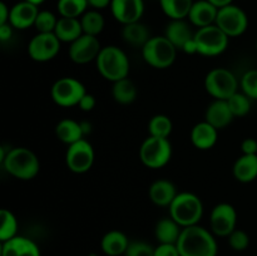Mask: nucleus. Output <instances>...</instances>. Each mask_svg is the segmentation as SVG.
Listing matches in <instances>:
<instances>
[{
	"label": "nucleus",
	"mask_w": 257,
	"mask_h": 256,
	"mask_svg": "<svg viewBox=\"0 0 257 256\" xmlns=\"http://www.w3.org/2000/svg\"><path fill=\"white\" fill-rule=\"evenodd\" d=\"M124 256H155V247L146 241H131Z\"/></svg>",
	"instance_id": "nucleus-38"
},
{
	"label": "nucleus",
	"mask_w": 257,
	"mask_h": 256,
	"mask_svg": "<svg viewBox=\"0 0 257 256\" xmlns=\"http://www.w3.org/2000/svg\"><path fill=\"white\" fill-rule=\"evenodd\" d=\"M233 176L238 182L250 183L257 178V155H242L233 165Z\"/></svg>",
	"instance_id": "nucleus-25"
},
{
	"label": "nucleus",
	"mask_w": 257,
	"mask_h": 256,
	"mask_svg": "<svg viewBox=\"0 0 257 256\" xmlns=\"http://www.w3.org/2000/svg\"><path fill=\"white\" fill-rule=\"evenodd\" d=\"M173 131V123L166 114H156L148 122L150 136L160 138H168Z\"/></svg>",
	"instance_id": "nucleus-33"
},
{
	"label": "nucleus",
	"mask_w": 257,
	"mask_h": 256,
	"mask_svg": "<svg viewBox=\"0 0 257 256\" xmlns=\"http://www.w3.org/2000/svg\"><path fill=\"white\" fill-rule=\"evenodd\" d=\"M9 17L10 9L7 7V4L4 2H2L0 3V25L9 23Z\"/></svg>",
	"instance_id": "nucleus-45"
},
{
	"label": "nucleus",
	"mask_w": 257,
	"mask_h": 256,
	"mask_svg": "<svg viewBox=\"0 0 257 256\" xmlns=\"http://www.w3.org/2000/svg\"><path fill=\"white\" fill-rule=\"evenodd\" d=\"M94 158L95 153L93 146L85 138L68 146L67 153H65L67 167L73 173H78V175L88 172L93 167Z\"/></svg>",
	"instance_id": "nucleus-11"
},
{
	"label": "nucleus",
	"mask_w": 257,
	"mask_h": 256,
	"mask_svg": "<svg viewBox=\"0 0 257 256\" xmlns=\"http://www.w3.org/2000/svg\"><path fill=\"white\" fill-rule=\"evenodd\" d=\"M95 65L99 74L112 83L124 79L130 75V59L127 54L115 45L103 47L95 60Z\"/></svg>",
	"instance_id": "nucleus-3"
},
{
	"label": "nucleus",
	"mask_w": 257,
	"mask_h": 256,
	"mask_svg": "<svg viewBox=\"0 0 257 256\" xmlns=\"http://www.w3.org/2000/svg\"><path fill=\"white\" fill-rule=\"evenodd\" d=\"M217 8L211 4L208 0H198V2H193L187 18L193 27H197L200 29V28L215 24L217 19Z\"/></svg>",
	"instance_id": "nucleus-17"
},
{
	"label": "nucleus",
	"mask_w": 257,
	"mask_h": 256,
	"mask_svg": "<svg viewBox=\"0 0 257 256\" xmlns=\"http://www.w3.org/2000/svg\"><path fill=\"white\" fill-rule=\"evenodd\" d=\"M218 137V130L210 124L208 122L203 120V122L197 123L193 125L191 130V142L195 146L197 150L207 151L213 148V146L217 142Z\"/></svg>",
	"instance_id": "nucleus-18"
},
{
	"label": "nucleus",
	"mask_w": 257,
	"mask_h": 256,
	"mask_svg": "<svg viewBox=\"0 0 257 256\" xmlns=\"http://www.w3.org/2000/svg\"><path fill=\"white\" fill-rule=\"evenodd\" d=\"M88 0H58L57 9L60 17L64 18H78L80 19L83 14L87 12Z\"/></svg>",
	"instance_id": "nucleus-32"
},
{
	"label": "nucleus",
	"mask_w": 257,
	"mask_h": 256,
	"mask_svg": "<svg viewBox=\"0 0 257 256\" xmlns=\"http://www.w3.org/2000/svg\"><path fill=\"white\" fill-rule=\"evenodd\" d=\"M60 43L54 33H38L28 44V54L35 62H49L59 53Z\"/></svg>",
	"instance_id": "nucleus-12"
},
{
	"label": "nucleus",
	"mask_w": 257,
	"mask_h": 256,
	"mask_svg": "<svg viewBox=\"0 0 257 256\" xmlns=\"http://www.w3.org/2000/svg\"><path fill=\"white\" fill-rule=\"evenodd\" d=\"M27 2L33 3V4H35V5H38V7H39V5L42 4V3H44L45 0H27Z\"/></svg>",
	"instance_id": "nucleus-48"
},
{
	"label": "nucleus",
	"mask_w": 257,
	"mask_h": 256,
	"mask_svg": "<svg viewBox=\"0 0 257 256\" xmlns=\"http://www.w3.org/2000/svg\"><path fill=\"white\" fill-rule=\"evenodd\" d=\"M168 208L170 216L181 227L198 225L203 216L202 200L192 192L177 193Z\"/></svg>",
	"instance_id": "nucleus-4"
},
{
	"label": "nucleus",
	"mask_w": 257,
	"mask_h": 256,
	"mask_svg": "<svg viewBox=\"0 0 257 256\" xmlns=\"http://www.w3.org/2000/svg\"><path fill=\"white\" fill-rule=\"evenodd\" d=\"M141 50L143 59L150 67L156 69H166L175 63L178 49L165 35H157L151 37Z\"/></svg>",
	"instance_id": "nucleus-5"
},
{
	"label": "nucleus",
	"mask_w": 257,
	"mask_h": 256,
	"mask_svg": "<svg viewBox=\"0 0 257 256\" xmlns=\"http://www.w3.org/2000/svg\"><path fill=\"white\" fill-rule=\"evenodd\" d=\"M236 223L237 212L231 203H218L211 211L210 228L215 236L228 237L236 230Z\"/></svg>",
	"instance_id": "nucleus-13"
},
{
	"label": "nucleus",
	"mask_w": 257,
	"mask_h": 256,
	"mask_svg": "<svg viewBox=\"0 0 257 256\" xmlns=\"http://www.w3.org/2000/svg\"><path fill=\"white\" fill-rule=\"evenodd\" d=\"M235 115L231 112L230 107H228L227 100L222 99H215L210 105L207 107L205 113V120L212 124L213 127L217 130H223L231 124Z\"/></svg>",
	"instance_id": "nucleus-19"
},
{
	"label": "nucleus",
	"mask_w": 257,
	"mask_h": 256,
	"mask_svg": "<svg viewBox=\"0 0 257 256\" xmlns=\"http://www.w3.org/2000/svg\"><path fill=\"white\" fill-rule=\"evenodd\" d=\"M110 12L122 25L140 22L145 13L143 0H112Z\"/></svg>",
	"instance_id": "nucleus-15"
},
{
	"label": "nucleus",
	"mask_w": 257,
	"mask_h": 256,
	"mask_svg": "<svg viewBox=\"0 0 257 256\" xmlns=\"http://www.w3.org/2000/svg\"><path fill=\"white\" fill-rule=\"evenodd\" d=\"M95 103H97V102H95L94 95L89 94V93H85L84 97L80 99L78 107H79V109L83 110V112H90V110L94 109Z\"/></svg>",
	"instance_id": "nucleus-41"
},
{
	"label": "nucleus",
	"mask_w": 257,
	"mask_h": 256,
	"mask_svg": "<svg viewBox=\"0 0 257 256\" xmlns=\"http://www.w3.org/2000/svg\"><path fill=\"white\" fill-rule=\"evenodd\" d=\"M58 18L49 10H40L35 20V29L38 33H54Z\"/></svg>",
	"instance_id": "nucleus-36"
},
{
	"label": "nucleus",
	"mask_w": 257,
	"mask_h": 256,
	"mask_svg": "<svg viewBox=\"0 0 257 256\" xmlns=\"http://www.w3.org/2000/svg\"><path fill=\"white\" fill-rule=\"evenodd\" d=\"M182 50L186 54H198V48L197 43H196L195 40V37H193V39L188 40V42L186 43L185 47L182 48Z\"/></svg>",
	"instance_id": "nucleus-46"
},
{
	"label": "nucleus",
	"mask_w": 257,
	"mask_h": 256,
	"mask_svg": "<svg viewBox=\"0 0 257 256\" xmlns=\"http://www.w3.org/2000/svg\"><path fill=\"white\" fill-rule=\"evenodd\" d=\"M54 34L57 35V38L62 43H69V44H72L74 40L82 37L84 33H83L80 19H78V18L60 17L58 19Z\"/></svg>",
	"instance_id": "nucleus-24"
},
{
	"label": "nucleus",
	"mask_w": 257,
	"mask_h": 256,
	"mask_svg": "<svg viewBox=\"0 0 257 256\" xmlns=\"http://www.w3.org/2000/svg\"><path fill=\"white\" fill-rule=\"evenodd\" d=\"M256 50H257V40H256Z\"/></svg>",
	"instance_id": "nucleus-49"
},
{
	"label": "nucleus",
	"mask_w": 257,
	"mask_h": 256,
	"mask_svg": "<svg viewBox=\"0 0 257 256\" xmlns=\"http://www.w3.org/2000/svg\"><path fill=\"white\" fill-rule=\"evenodd\" d=\"M161 9L171 20L186 19L190 14L193 0H160Z\"/></svg>",
	"instance_id": "nucleus-30"
},
{
	"label": "nucleus",
	"mask_w": 257,
	"mask_h": 256,
	"mask_svg": "<svg viewBox=\"0 0 257 256\" xmlns=\"http://www.w3.org/2000/svg\"><path fill=\"white\" fill-rule=\"evenodd\" d=\"M39 12L38 5L23 0L10 8L9 23L14 29L25 30L30 27H34Z\"/></svg>",
	"instance_id": "nucleus-16"
},
{
	"label": "nucleus",
	"mask_w": 257,
	"mask_h": 256,
	"mask_svg": "<svg viewBox=\"0 0 257 256\" xmlns=\"http://www.w3.org/2000/svg\"><path fill=\"white\" fill-rule=\"evenodd\" d=\"M228 107L235 117H245L251 110V99L242 92H236L227 99Z\"/></svg>",
	"instance_id": "nucleus-35"
},
{
	"label": "nucleus",
	"mask_w": 257,
	"mask_h": 256,
	"mask_svg": "<svg viewBox=\"0 0 257 256\" xmlns=\"http://www.w3.org/2000/svg\"><path fill=\"white\" fill-rule=\"evenodd\" d=\"M131 241L122 231L112 230L105 233L100 241V248L108 256L124 255Z\"/></svg>",
	"instance_id": "nucleus-23"
},
{
	"label": "nucleus",
	"mask_w": 257,
	"mask_h": 256,
	"mask_svg": "<svg viewBox=\"0 0 257 256\" xmlns=\"http://www.w3.org/2000/svg\"><path fill=\"white\" fill-rule=\"evenodd\" d=\"M0 218H2V227H0V240H2V242L18 236V220L14 213L10 210L3 208L0 211Z\"/></svg>",
	"instance_id": "nucleus-34"
},
{
	"label": "nucleus",
	"mask_w": 257,
	"mask_h": 256,
	"mask_svg": "<svg viewBox=\"0 0 257 256\" xmlns=\"http://www.w3.org/2000/svg\"><path fill=\"white\" fill-rule=\"evenodd\" d=\"M228 243L235 251H243L250 245V237L243 230L236 228L230 236H228Z\"/></svg>",
	"instance_id": "nucleus-39"
},
{
	"label": "nucleus",
	"mask_w": 257,
	"mask_h": 256,
	"mask_svg": "<svg viewBox=\"0 0 257 256\" xmlns=\"http://www.w3.org/2000/svg\"><path fill=\"white\" fill-rule=\"evenodd\" d=\"M195 33L191 29V25L187 22H185V19L180 20H171L167 24L166 28L165 37L175 45L177 49L182 50V48L185 47L186 43L188 40L193 39L195 37Z\"/></svg>",
	"instance_id": "nucleus-22"
},
{
	"label": "nucleus",
	"mask_w": 257,
	"mask_h": 256,
	"mask_svg": "<svg viewBox=\"0 0 257 256\" xmlns=\"http://www.w3.org/2000/svg\"><path fill=\"white\" fill-rule=\"evenodd\" d=\"M84 84L73 77H64L54 82L50 88V97L59 107H74L85 95Z\"/></svg>",
	"instance_id": "nucleus-9"
},
{
	"label": "nucleus",
	"mask_w": 257,
	"mask_h": 256,
	"mask_svg": "<svg viewBox=\"0 0 257 256\" xmlns=\"http://www.w3.org/2000/svg\"><path fill=\"white\" fill-rule=\"evenodd\" d=\"M55 135H57V138L60 142L65 143L68 146L83 140L85 136L82 123L70 119V118H65V119H62L58 123L57 127H55Z\"/></svg>",
	"instance_id": "nucleus-26"
},
{
	"label": "nucleus",
	"mask_w": 257,
	"mask_h": 256,
	"mask_svg": "<svg viewBox=\"0 0 257 256\" xmlns=\"http://www.w3.org/2000/svg\"><path fill=\"white\" fill-rule=\"evenodd\" d=\"M241 89L251 100H257V69H250L241 78Z\"/></svg>",
	"instance_id": "nucleus-37"
},
{
	"label": "nucleus",
	"mask_w": 257,
	"mask_h": 256,
	"mask_svg": "<svg viewBox=\"0 0 257 256\" xmlns=\"http://www.w3.org/2000/svg\"><path fill=\"white\" fill-rule=\"evenodd\" d=\"M102 47L98 37L83 34L77 40L70 44L69 58L75 64H88V63L97 60Z\"/></svg>",
	"instance_id": "nucleus-14"
},
{
	"label": "nucleus",
	"mask_w": 257,
	"mask_h": 256,
	"mask_svg": "<svg viewBox=\"0 0 257 256\" xmlns=\"http://www.w3.org/2000/svg\"><path fill=\"white\" fill-rule=\"evenodd\" d=\"M205 88L215 99L227 100L237 92L238 80L231 70L226 68H215L206 75Z\"/></svg>",
	"instance_id": "nucleus-7"
},
{
	"label": "nucleus",
	"mask_w": 257,
	"mask_h": 256,
	"mask_svg": "<svg viewBox=\"0 0 257 256\" xmlns=\"http://www.w3.org/2000/svg\"><path fill=\"white\" fill-rule=\"evenodd\" d=\"M242 155H257V141L255 138H246L241 143Z\"/></svg>",
	"instance_id": "nucleus-42"
},
{
	"label": "nucleus",
	"mask_w": 257,
	"mask_h": 256,
	"mask_svg": "<svg viewBox=\"0 0 257 256\" xmlns=\"http://www.w3.org/2000/svg\"><path fill=\"white\" fill-rule=\"evenodd\" d=\"M176 245L181 256L217 255V242L215 235L200 225L183 227Z\"/></svg>",
	"instance_id": "nucleus-1"
},
{
	"label": "nucleus",
	"mask_w": 257,
	"mask_h": 256,
	"mask_svg": "<svg viewBox=\"0 0 257 256\" xmlns=\"http://www.w3.org/2000/svg\"><path fill=\"white\" fill-rule=\"evenodd\" d=\"M122 38L127 44L142 49L143 45L151 39V35L148 28L140 20V22L123 25Z\"/></svg>",
	"instance_id": "nucleus-28"
},
{
	"label": "nucleus",
	"mask_w": 257,
	"mask_h": 256,
	"mask_svg": "<svg viewBox=\"0 0 257 256\" xmlns=\"http://www.w3.org/2000/svg\"><path fill=\"white\" fill-rule=\"evenodd\" d=\"M182 228L172 217H163L157 222L155 228L156 238L160 243H177Z\"/></svg>",
	"instance_id": "nucleus-27"
},
{
	"label": "nucleus",
	"mask_w": 257,
	"mask_h": 256,
	"mask_svg": "<svg viewBox=\"0 0 257 256\" xmlns=\"http://www.w3.org/2000/svg\"><path fill=\"white\" fill-rule=\"evenodd\" d=\"M112 95L119 104H131L137 98V88L130 78H124L113 83Z\"/></svg>",
	"instance_id": "nucleus-29"
},
{
	"label": "nucleus",
	"mask_w": 257,
	"mask_h": 256,
	"mask_svg": "<svg viewBox=\"0 0 257 256\" xmlns=\"http://www.w3.org/2000/svg\"><path fill=\"white\" fill-rule=\"evenodd\" d=\"M80 24H82L83 33L93 37H98L104 29V17L100 14L99 10H87L80 17Z\"/></svg>",
	"instance_id": "nucleus-31"
},
{
	"label": "nucleus",
	"mask_w": 257,
	"mask_h": 256,
	"mask_svg": "<svg viewBox=\"0 0 257 256\" xmlns=\"http://www.w3.org/2000/svg\"><path fill=\"white\" fill-rule=\"evenodd\" d=\"M2 256H42L37 243L24 236H15L2 243Z\"/></svg>",
	"instance_id": "nucleus-20"
},
{
	"label": "nucleus",
	"mask_w": 257,
	"mask_h": 256,
	"mask_svg": "<svg viewBox=\"0 0 257 256\" xmlns=\"http://www.w3.org/2000/svg\"><path fill=\"white\" fill-rule=\"evenodd\" d=\"M13 29H14V28L12 27L10 23L0 25V40H2V42H7V40H9L13 35Z\"/></svg>",
	"instance_id": "nucleus-43"
},
{
	"label": "nucleus",
	"mask_w": 257,
	"mask_h": 256,
	"mask_svg": "<svg viewBox=\"0 0 257 256\" xmlns=\"http://www.w3.org/2000/svg\"><path fill=\"white\" fill-rule=\"evenodd\" d=\"M211 4L215 5L217 9H221V8H225L227 5H231L233 3V0H208Z\"/></svg>",
	"instance_id": "nucleus-47"
},
{
	"label": "nucleus",
	"mask_w": 257,
	"mask_h": 256,
	"mask_svg": "<svg viewBox=\"0 0 257 256\" xmlns=\"http://www.w3.org/2000/svg\"><path fill=\"white\" fill-rule=\"evenodd\" d=\"M112 0H88L89 7H92L94 10H102L105 8L110 7Z\"/></svg>",
	"instance_id": "nucleus-44"
},
{
	"label": "nucleus",
	"mask_w": 257,
	"mask_h": 256,
	"mask_svg": "<svg viewBox=\"0 0 257 256\" xmlns=\"http://www.w3.org/2000/svg\"><path fill=\"white\" fill-rule=\"evenodd\" d=\"M215 24L228 38H236L242 35L247 30L248 18L240 7L231 4L218 9Z\"/></svg>",
	"instance_id": "nucleus-10"
},
{
	"label": "nucleus",
	"mask_w": 257,
	"mask_h": 256,
	"mask_svg": "<svg viewBox=\"0 0 257 256\" xmlns=\"http://www.w3.org/2000/svg\"><path fill=\"white\" fill-rule=\"evenodd\" d=\"M148 196L150 200L160 207H170L171 203L177 196V190H176L175 183L171 181L161 178V180L155 181L150 186L148 190Z\"/></svg>",
	"instance_id": "nucleus-21"
},
{
	"label": "nucleus",
	"mask_w": 257,
	"mask_h": 256,
	"mask_svg": "<svg viewBox=\"0 0 257 256\" xmlns=\"http://www.w3.org/2000/svg\"><path fill=\"white\" fill-rule=\"evenodd\" d=\"M195 40L197 43L198 54L205 57H216L227 49L230 38L216 24L200 28L195 33Z\"/></svg>",
	"instance_id": "nucleus-8"
},
{
	"label": "nucleus",
	"mask_w": 257,
	"mask_h": 256,
	"mask_svg": "<svg viewBox=\"0 0 257 256\" xmlns=\"http://www.w3.org/2000/svg\"><path fill=\"white\" fill-rule=\"evenodd\" d=\"M2 163L10 176L22 181L33 180L40 171L39 158L33 151L25 147H15L8 151Z\"/></svg>",
	"instance_id": "nucleus-2"
},
{
	"label": "nucleus",
	"mask_w": 257,
	"mask_h": 256,
	"mask_svg": "<svg viewBox=\"0 0 257 256\" xmlns=\"http://www.w3.org/2000/svg\"><path fill=\"white\" fill-rule=\"evenodd\" d=\"M155 256H181L176 243H160L155 247Z\"/></svg>",
	"instance_id": "nucleus-40"
},
{
	"label": "nucleus",
	"mask_w": 257,
	"mask_h": 256,
	"mask_svg": "<svg viewBox=\"0 0 257 256\" xmlns=\"http://www.w3.org/2000/svg\"><path fill=\"white\" fill-rule=\"evenodd\" d=\"M172 158V145L168 138H146L140 147V160L146 167L158 170L167 165Z\"/></svg>",
	"instance_id": "nucleus-6"
}]
</instances>
